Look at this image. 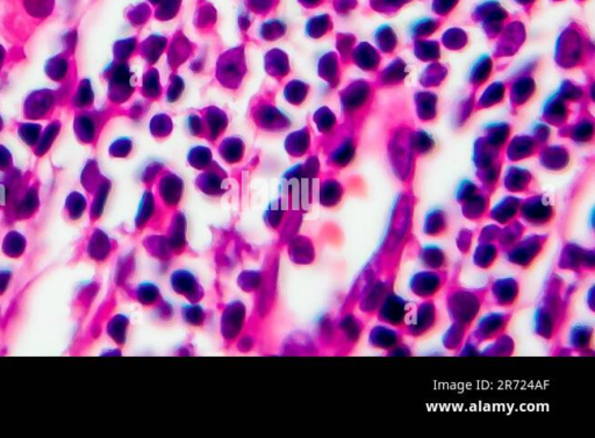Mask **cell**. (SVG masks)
Wrapping results in <instances>:
<instances>
[{
	"label": "cell",
	"mask_w": 595,
	"mask_h": 438,
	"mask_svg": "<svg viewBox=\"0 0 595 438\" xmlns=\"http://www.w3.org/2000/svg\"><path fill=\"white\" fill-rule=\"evenodd\" d=\"M112 254L113 245L106 235L100 230H92L81 242H77L68 260V267H77L81 263L102 265Z\"/></svg>",
	"instance_id": "cell-1"
},
{
	"label": "cell",
	"mask_w": 595,
	"mask_h": 438,
	"mask_svg": "<svg viewBox=\"0 0 595 438\" xmlns=\"http://www.w3.org/2000/svg\"><path fill=\"white\" fill-rule=\"evenodd\" d=\"M98 291L99 281L95 279L83 283L75 289L73 299L70 301V318L76 328L75 334L81 332L85 325Z\"/></svg>",
	"instance_id": "cell-2"
},
{
	"label": "cell",
	"mask_w": 595,
	"mask_h": 438,
	"mask_svg": "<svg viewBox=\"0 0 595 438\" xmlns=\"http://www.w3.org/2000/svg\"><path fill=\"white\" fill-rule=\"evenodd\" d=\"M27 251V238L15 230L8 231L1 242V252L10 260H20Z\"/></svg>",
	"instance_id": "cell-3"
},
{
	"label": "cell",
	"mask_w": 595,
	"mask_h": 438,
	"mask_svg": "<svg viewBox=\"0 0 595 438\" xmlns=\"http://www.w3.org/2000/svg\"><path fill=\"white\" fill-rule=\"evenodd\" d=\"M85 211H86V201L83 196L79 193L70 194L64 207V216L66 221L76 222L84 216Z\"/></svg>",
	"instance_id": "cell-4"
},
{
	"label": "cell",
	"mask_w": 595,
	"mask_h": 438,
	"mask_svg": "<svg viewBox=\"0 0 595 438\" xmlns=\"http://www.w3.org/2000/svg\"><path fill=\"white\" fill-rule=\"evenodd\" d=\"M107 334L111 339H113L117 343H120L124 340V325L122 318H117L107 325Z\"/></svg>",
	"instance_id": "cell-5"
},
{
	"label": "cell",
	"mask_w": 595,
	"mask_h": 438,
	"mask_svg": "<svg viewBox=\"0 0 595 438\" xmlns=\"http://www.w3.org/2000/svg\"><path fill=\"white\" fill-rule=\"evenodd\" d=\"M13 283V272L10 269H0V298L6 296Z\"/></svg>",
	"instance_id": "cell-6"
},
{
	"label": "cell",
	"mask_w": 595,
	"mask_h": 438,
	"mask_svg": "<svg viewBox=\"0 0 595 438\" xmlns=\"http://www.w3.org/2000/svg\"><path fill=\"white\" fill-rule=\"evenodd\" d=\"M8 204V192L4 185H0V209H5Z\"/></svg>",
	"instance_id": "cell-7"
}]
</instances>
